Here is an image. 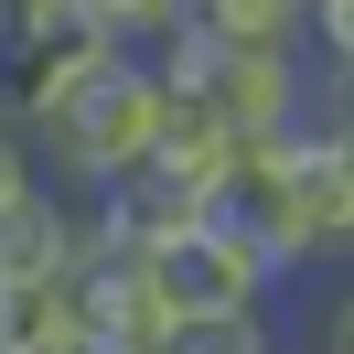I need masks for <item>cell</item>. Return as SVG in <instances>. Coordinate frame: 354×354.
<instances>
[{
	"label": "cell",
	"mask_w": 354,
	"mask_h": 354,
	"mask_svg": "<svg viewBox=\"0 0 354 354\" xmlns=\"http://www.w3.org/2000/svg\"><path fill=\"white\" fill-rule=\"evenodd\" d=\"M161 118H172V86L140 75V65H118V54H97V65L65 75V97L22 140H32V161H44V183L65 204H97V194H118L129 172L161 161Z\"/></svg>",
	"instance_id": "obj_1"
},
{
	"label": "cell",
	"mask_w": 354,
	"mask_h": 354,
	"mask_svg": "<svg viewBox=\"0 0 354 354\" xmlns=\"http://www.w3.org/2000/svg\"><path fill=\"white\" fill-rule=\"evenodd\" d=\"M151 301H161V322H247V311H279V268L258 258V247H236V236H215V225H194V236H172V247H151Z\"/></svg>",
	"instance_id": "obj_2"
},
{
	"label": "cell",
	"mask_w": 354,
	"mask_h": 354,
	"mask_svg": "<svg viewBox=\"0 0 354 354\" xmlns=\"http://www.w3.org/2000/svg\"><path fill=\"white\" fill-rule=\"evenodd\" d=\"M301 268L354 279V140L344 129L290 140V279Z\"/></svg>",
	"instance_id": "obj_3"
},
{
	"label": "cell",
	"mask_w": 354,
	"mask_h": 354,
	"mask_svg": "<svg viewBox=\"0 0 354 354\" xmlns=\"http://www.w3.org/2000/svg\"><path fill=\"white\" fill-rule=\"evenodd\" d=\"M75 236H86V204H65L54 183L32 204H11V215H0V290H11V279H65Z\"/></svg>",
	"instance_id": "obj_4"
},
{
	"label": "cell",
	"mask_w": 354,
	"mask_h": 354,
	"mask_svg": "<svg viewBox=\"0 0 354 354\" xmlns=\"http://www.w3.org/2000/svg\"><path fill=\"white\" fill-rule=\"evenodd\" d=\"M204 44L215 54H268V65H311V0H204Z\"/></svg>",
	"instance_id": "obj_5"
},
{
	"label": "cell",
	"mask_w": 354,
	"mask_h": 354,
	"mask_svg": "<svg viewBox=\"0 0 354 354\" xmlns=\"http://www.w3.org/2000/svg\"><path fill=\"white\" fill-rule=\"evenodd\" d=\"M0 354H97L75 290L65 279H11L0 290Z\"/></svg>",
	"instance_id": "obj_6"
},
{
	"label": "cell",
	"mask_w": 354,
	"mask_h": 354,
	"mask_svg": "<svg viewBox=\"0 0 354 354\" xmlns=\"http://www.w3.org/2000/svg\"><path fill=\"white\" fill-rule=\"evenodd\" d=\"M140 354H279V311H247V322H161Z\"/></svg>",
	"instance_id": "obj_7"
},
{
	"label": "cell",
	"mask_w": 354,
	"mask_h": 354,
	"mask_svg": "<svg viewBox=\"0 0 354 354\" xmlns=\"http://www.w3.org/2000/svg\"><path fill=\"white\" fill-rule=\"evenodd\" d=\"M311 354H354V279H333L311 301Z\"/></svg>",
	"instance_id": "obj_8"
},
{
	"label": "cell",
	"mask_w": 354,
	"mask_h": 354,
	"mask_svg": "<svg viewBox=\"0 0 354 354\" xmlns=\"http://www.w3.org/2000/svg\"><path fill=\"white\" fill-rule=\"evenodd\" d=\"M32 194H44V161H32L22 129H0V215H11V204H32Z\"/></svg>",
	"instance_id": "obj_9"
},
{
	"label": "cell",
	"mask_w": 354,
	"mask_h": 354,
	"mask_svg": "<svg viewBox=\"0 0 354 354\" xmlns=\"http://www.w3.org/2000/svg\"><path fill=\"white\" fill-rule=\"evenodd\" d=\"M311 65H354V0H311Z\"/></svg>",
	"instance_id": "obj_10"
}]
</instances>
